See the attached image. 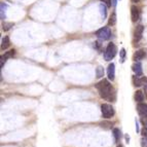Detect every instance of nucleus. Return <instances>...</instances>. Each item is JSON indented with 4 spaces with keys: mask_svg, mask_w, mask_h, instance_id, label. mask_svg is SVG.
Wrapping results in <instances>:
<instances>
[{
    "mask_svg": "<svg viewBox=\"0 0 147 147\" xmlns=\"http://www.w3.org/2000/svg\"><path fill=\"white\" fill-rule=\"evenodd\" d=\"M13 26V24L12 23H3L2 24V29H3V31H8V30L10 29V28Z\"/></svg>",
    "mask_w": 147,
    "mask_h": 147,
    "instance_id": "nucleus-19",
    "label": "nucleus"
},
{
    "mask_svg": "<svg viewBox=\"0 0 147 147\" xmlns=\"http://www.w3.org/2000/svg\"><path fill=\"white\" fill-rule=\"evenodd\" d=\"M141 146L147 147V137H143L142 139H141Z\"/></svg>",
    "mask_w": 147,
    "mask_h": 147,
    "instance_id": "nucleus-24",
    "label": "nucleus"
},
{
    "mask_svg": "<svg viewBox=\"0 0 147 147\" xmlns=\"http://www.w3.org/2000/svg\"><path fill=\"white\" fill-rule=\"evenodd\" d=\"M141 134L143 135V137H147V129L143 127V130L141 131Z\"/></svg>",
    "mask_w": 147,
    "mask_h": 147,
    "instance_id": "nucleus-27",
    "label": "nucleus"
},
{
    "mask_svg": "<svg viewBox=\"0 0 147 147\" xmlns=\"http://www.w3.org/2000/svg\"><path fill=\"white\" fill-rule=\"evenodd\" d=\"M101 112L104 118H111L114 115V109L110 104H102L101 105Z\"/></svg>",
    "mask_w": 147,
    "mask_h": 147,
    "instance_id": "nucleus-3",
    "label": "nucleus"
},
{
    "mask_svg": "<svg viewBox=\"0 0 147 147\" xmlns=\"http://www.w3.org/2000/svg\"><path fill=\"white\" fill-rule=\"evenodd\" d=\"M139 0H133V2H138Z\"/></svg>",
    "mask_w": 147,
    "mask_h": 147,
    "instance_id": "nucleus-29",
    "label": "nucleus"
},
{
    "mask_svg": "<svg viewBox=\"0 0 147 147\" xmlns=\"http://www.w3.org/2000/svg\"><path fill=\"white\" fill-rule=\"evenodd\" d=\"M107 75H108V79H109V80H111V81L114 80V76H115V66H114L113 63L109 64V66H108Z\"/></svg>",
    "mask_w": 147,
    "mask_h": 147,
    "instance_id": "nucleus-8",
    "label": "nucleus"
},
{
    "mask_svg": "<svg viewBox=\"0 0 147 147\" xmlns=\"http://www.w3.org/2000/svg\"><path fill=\"white\" fill-rule=\"evenodd\" d=\"M146 57V52H145L144 49H139V51H137V52L134 54V56H133V60L134 61H141V60H143Z\"/></svg>",
    "mask_w": 147,
    "mask_h": 147,
    "instance_id": "nucleus-10",
    "label": "nucleus"
},
{
    "mask_svg": "<svg viewBox=\"0 0 147 147\" xmlns=\"http://www.w3.org/2000/svg\"><path fill=\"white\" fill-rule=\"evenodd\" d=\"M116 52H117V49H116L115 44L112 43V42L108 44L105 52H104V58H105L106 61H111L115 57Z\"/></svg>",
    "mask_w": 147,
    "mask_h": 147,
    "instance_id": "nucleus-2",
    "label": "nucleus"
},
{
    "mask_svg": "<svg viewBox=\"0 0 147 147\" xmlns=\"http://www.w3.org/2000/svg\"><path fill=\"white\" fill-rule=\"evenodd\" d=\"M133 82L135 86H141L143 84H147V77H139V76H134L133 77Z\"/></svg>",
    "mask_w": 147,
    "mask_h": 147,
    "instance_id": "nucleus-6",
    "label": "nucleus"
},
{
    "mask_svg": "<svg viewBox=\"0 0 147 147\" xmlns=\"http://www.w3.org/2000/svg\"><path fill=\"white\" fill-rule=\"evenodd\" d=\"M94 47H95L96 49H98L99 52H101V47H102V44H101L99 41H95V42H94Z\"/></svg>",
    "mask_w": 147,
    "mask_h": 147,
    "instance_id": "nucleus-21",
    "label": "nucleus"
},
{
    "mask_svg": "<svg viewBox=\"0 0 147 147\" xmlns=\"http://www.w3.org/2000/svg\"><path fill=\"white\" fill-rule=\"evenodd\" d=\"M117 147H123V145H120V144H119V145H118Z\"/></svg>",
    "mask_w": 147,
    "mask_h": 147,
    "instance_id": "nucleus-30",
    "label": "nucleus"
},
{
    "mask_svg": "<svg viewBox=\"0 0 147 147\" xmlns=\"http://www.w3.org/2000/svg\"><path fill=\"white\" fill-rule=\"evenodd\" d=\"M16 54V51L15 49H10V51H8V52L5 53L4 56L1 57V68L3 67V63H5V61L8 59V58H11L13 55Z\"/></svg>",
    "mask_w": 147,
    "mask_h": 147,
    "instance_id": "nucleus-11",
    "label": "nucleus"
},
{
    "mask_svg": "<svg viewBox=\"0 0 147 147\" xmlns=\"http://www.w3.org/2000/svg\"><path fill=\"white\" fill-rule=\"evenodd\" d=\"M9 47V38L7 36H5L2 38V42H1V49H6Z\"/></svg>",
    "mask_w": 147,
    "mask_h": 147,
    "instance_id": "nucleus-14",
    "label": "nucleus"
},
{
    "mask_svg": "<svg viewBox=\"0 0 147 147\" xmlns=\"http://www.w3.org/2000/svg\"><path fill=\"white\" fill-rule=\"evenodd\" d=\"M106 6H107V5L105 4V3H101L100 4V6H99V7H100V11H101V15H102V17L103 18H106V15H107V10H106Z\"/></svg>",
    "mask_w": 147,
    "mask_h": 147,
    "instance_id": "nucleus-17",
    "label": "nucleus"
},
{
    "mask_svg": "<svg viewBox=\"0 0 147 147\" xmlns=\"http://www.w3.org/2000/svg\"><path fill=\"white\" fill-rule=\"evenodd\" d=\"M141 123H142L143 127L147 129V117H141Z\"/></svg>",
    "mask_w": 147,
    "mask_h": 147,
    "instance_id": "nucleus-25",
    "label": "nucleus"
},
{
    "mask_svg": "<svg viewBox=\"0 0 147 147\" xmlns=\"http://www.w3.org/2000/svg\"><path fill=\"white\" fill-rule=\"evenodd\" d=\"M96 72H97V77H98V78H101V77L104 76V69L101 66H99L98 68H97V71Z\"/></svg>",
    "mask_w": 147,
    "mask_h": 147,
    "instance_id": "nucleus-18",
    "label": "nucleus"
},
{
    "mask_svg": "<svg viewBox=\"0 0 147 147\" xmlns=\"http://www.w3.org/2000/svg\"><path fill=\"white\" fill-rule=\"evenodd\" d=\"M144 93H145V97L147 99V84H144Z\"/></svg>",
    "mask_w": 147,
    "mask_h": 147,
    "instance_id": "nucleus-28",
    "label": "nucleus"
},
{
    "mask_svg": "<svg viewBox=\"0 0 147 147\" xmlns=\"http://www.w3.org/2000/svg\"><path fill=\"white\" fill-rule=\"evenodd\" d=\"M115 23H116V13L113 12L112 15H111L110 19H109V25L113 26V25H115Z\"/></svg>",
    "mask_w": 147,
    "mask_h": 147,
    "instance_id": "nucleus-20",
    "label": "nucleus"
},
{
    "mask_svg": "<svg viewBox=\"0 0 147 147\" xmlns=\"http://www.w3.org/2000/svg\"><path fill=\"white\" fill-rule=\"evenodd\" d=\"M96 88L99 91V95L101 98L111 102L115 100V90L107 79H102L101 81H99L96 84Z\"/></svg>",
    "mask_w": 147,
    "mask_h": 147,
    "instance_id": "nucleus-1",
    "label": "nucleus"
},
{
    "mask_svg": "<svg viewBox=\"0 0 147 147\" xmlns=\"http://www.w3.org/2000/svg\"><path fill=\"white\" fill-rule=\"evenodd\" d=\"M101 2L105 3V4L107 5V6H109V7L111 6V0H101Z\"/></svg>",
    "mask_w": 147,
    "mask_h": 147,
    "instance_id": "nucleus-26",
    "label": "nucleus"
},
{
    "mask_svg": "<svg viewBox=\"0 0 147 147\" xmlns=\"http://www.w3.org/2000/svg\"><path fill=\"white\" fill-rule=\"evenodd\" d=\"M131 17H132V21L134 23L137 22L140 19V10L135 5H133L132 7H131Z\"/></svg>",
    "mask_w": 147,
    "mask_h": 147,
    "instance_id": "nucleus-5",
    "label": "nucleus"
},
{
    "mask_svg": "<svg viewBox=\"0 0 147 147\" xmlns=\"http://www.w3.org/2000/svg\"><path fill=\"white\" fill-rule=\"evenodd\" d=\"M125 49H120V59H121V62L125 61Z\"/></svg>",
    "mask_w": 147,
    "mask_h": 147,
    "instance_id": "nucleus-22",
    "label": "nucleus"
},
{
    "mask_svg": "<svg viewBox=\"0 0 147 147\" xmlns=\"http://www.w3.org/2000/svg\"><path fill=\"white\" fill-rule=\"evenodd\" d=\"M100 125L102 127H107V129H110V127H112V123H101Z\"/></svg>",
    "mask_w": 147,
    "mask_h": 147,
    "instance_id": "nucleus-23",
    "label": "nucleus"
},
{
    "mask_svg": "<svg viewBox=\"0 0 147 147\" xmlns=\"http://www.w3.org/2000/svg\"><path fill=\"white\" fill-rule=\"evenodd\" d=\"M113 136H114V140H115V142L117 143L120 139V131L119 129L115 127V129H113Z\"/></svg>",
    "mask_w": 147,
    "mask_h": 147,
    "instance_id": "nucleus-16",
    "label": "nucleus"
},
{
    "mask_svg": "<svg viewBox=\"0 0 147 147\" xmlns=\"http://www.w3.org/2000/svg\"><path fill=\"white\" fill-rule=\"evenodd\" d=\"M135 101L138 103H142L144 101V94L142 91H137L135 93Z\"/></svg>",
    "mask_w": 147,
    "mask_h": 147,
    "instance_id": "nucleus-13",
    "label": "nucleus"
},
{
    "mask_svg": "<svg viewBox=\"0 0 147 147\" xmlns=\"http://www.w3.org/2000/svg\"><path fill=\"white\" fill-rule=\"evenodd\" d=\"M96 35L101 40H108L111 37V30L108 27H103L96 32Z\"/></svg>",
    "mask_w": 147,
    "mask_h": 147,
    "instance_id": "nucleus-4",
    "label": "nucleus"
},
{
    "mask_svg": "<svg viewBox=\"0 0 147 147\" xmlns=\"http://www.w3.org/2000/svg\"><path fill=\"white\" fill-rule=\"evenodd\" d=\"M143 30H144V27H143L142 25H139L137 26L135 29V33H134V36H135V41L138 42L141 40L142 38V35H143Z\"/></svg>",
    "mask_w": 147,
    "mask_h": 147,
    "instance_id": "nucleus-7",
    "label": "nucleus"
},
{
    "mask_svg": "<svg viewBox=\"0 0 147 147\" xmlns=\"http://www.w3.org/2000/svg\"><path fill=\"white\" fill-rule=\"evenodd\" d=\"M0 7H1V11H0L1 20H4V19H5V12H6V8H7V5L5 4L4 2H1V4H0Z\"/></svg>",
    "mask_w": 147,
    "mask_h": 147,
    "instance_id": "nucleus-15",
    "label": "nucleus"
},
{
    "mask_svg": "<svg viewBox=\"0 0 147 147\" xmlns=\"http://www.w3.org/2000/svg\"><path fill=\"white\" fill-rule=\"evenodd\" d=\"M133 71L135 72V74L137 76L142 75V65L141 63H136L133 65Z\"/></svg>",
    "mask_w": 147,
    "mask_h": 147,
    "instance_id": "nucleus-12",
    "label": "nucleus"
},
{
    "mask_svg": "<svg viewBox=\"0 0 147 147\" xmlns=\"http://www.w3.org/2000/svg\"><path fill=\"white\" fill-rule=\"evenodd\" d=\"M137 110L141 117H147V104L139 103L137 106Z\"/></svg>",
    "mask_w": 147,
    "mask_h": 147,
    "instance_id": "nucleus-9",
    "label": "nucleus"
}]
</instances>
